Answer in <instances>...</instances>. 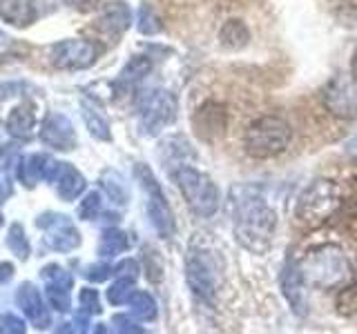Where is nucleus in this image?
I'll return each instance as SVG.
<instances>
[{
    "instance_id": "1",
    "label": "nucleus",
    "mask_w": 357,
    "mask_h": 334,
    "mask_svg": "<svg viewBox=\"0 0 357 334\" xmlns=\"http://www.w3.org/2000/svg\"><path fill=\"white\" fill-rule=\"evenodd\" d=\"M299 281L319 289H342L353 278L349 259L335 245L310 250L297 267Z\"/></svg>"
},
{
    "instance_id": "2",
    "label": "nucleus",
    "mask_w": 357,
    "mask_h": 334,
    "mask_svg": "<svg viewBox=\"0 0 357 334\" xmlns=\"http://www.w3.org/2000/svg\"><path fill=\"white\" fill-rule=\"evenodd\" d=\"M290 143V125L279 116H264L257 118L252 125L245 129L243 145L255 159H273L282 154Z\"/></svg>"
},
{
    "instance_id": "3",
    "label": "nucleus",
    "mask_w": 357,
    "mask_h": 334,
    "mask_svg": "<svg viewBox=\"0 0 357 334\" xmlns=\"http://www.w3.org/2000/svg\"><path fill=\"white\" fill-rule=\"evenodd\" d=\"M340 205H342L340 187L333 181H315L299 198L297 218L310 228H317L324 221H328L340 209Z\"/></svg>"
},
{
    "instance_id": "4",
    "label": "nucleus",
    "mask_w": 357,
    "mask_h": 334,
    "mask_svg": "<svg viewBox=\"0 0 357 334\" xmlns=\"http://www.w3.org/2000/svg\"><path fill=\"white\" fill-rule=\"evenodd\" d=\"M275 230V214L264 203H250L239 209L234 218V232L239 241L252 252H264L271 245Z\"/></svg>"
},
{
    "instance_id": "5",
    "label": "nucleus",
    "mask_w": 357,
    "mask_h": 334,
    "mask_svg": "<svg viewBox=\"0 0 357 334\" xmlns=\"http://www.w3.org/2000/svg\"><path fill=\"white\" fill-rule=\"evenodd\" d=\"M176 181H178V187H181L183 196L188 198V205L192 207L197 214L210 216L212 212H215L219 194H217V187L210 183L208 176L190 170V167H183V170L176 174Z\"/></svg>"
},
{
    "instance_id": "6",
    "label": "nucleus",
    "mask_w": 357,
    "mask_h": 334,
    "mask_svg": "<svg viewBox=\"0 0 357 334\" xmlns=\"http://www.w3.org/2000/svg\"><path fill=\"white\" fill-rule=\"evenodd\" d=\"M324 105L333 116L353 118L357 114V87L346 76H337L324 92Z\"/></svg>"
},
{
    "instance_id": "7",
    "label": "nucleus",
    "mask_w": 357,
    "mask_h": 334,
    "mask_svg": "<svg viewBox=\"0 0 357 334\" xmlns=\"http://www.w3.org/2000/svg\"><path fill=\"white\" fill-rule=\"evenodd\" d=\"M96 49L87 40H63L52 47V63L59 70H83L94 63Z\"/></svg>"
},
{
    "instance_id": "8",
    "label": "nucleus",
    "mask_w": 357,
    "mask_h": 334,
    "mask_svg": "<svg viewBox=\"0 0 357 334\" xmlns=\"http://www.w3.org/2000/svg\"><path fill=\"white\" fill-rule=\"evenodd\" d=\"M226 127V111L217 103H208L195 114V129L201 138H215Z\"/></svg>"
},
{
    "instance_id": "9",
    "label": "nucleus",
    "mask_w": 357,
    "mask_h": 334,
    "mask_svg": "<svg viewBox=\"0 0 357 334\" xmlns=\"http://www.w3.org/2000/svg\"><path fill=\"white\" fill-rule=\"evenodd\" d=\"M40 136L45 143L56 150H70L74 145V129L70 125V120L61 114H54L47 118V122L43 125Z\"/></svg>"
},
{
    "instance_id": "10",
    "label": "nucleus",
    "mask_w": 357,
    "mask_h": 334,
    "mask_svg": "<svg viewBox=\"0 0 357 334\" xmlns=\"http://www.w3.org/2000/svg\"><path fill=\"white\" fill-rule=\"evenodd\" d=\"M0 18L14 27H27L36 20L33 0H0Z\"/></svg>"
},
{
    "instance_id": "11",
    "label": "nucleus",
    "mask_w": 357,
    "mask_h": 334,
    "mask_svg": "<svg viewBox=\"0 0 357 334\" xmlns=\"http://www.w3.org/2000/svg\"><path fill=\"white\" fill-rule=\"evenodd\" d=\"M18 303L20 308L25 310V315L36 323L38 328H45L50 323V317H47V310H45L43 305V299L40 294L33 289L29 283H25L20 287V292H18Z\"/></svg>"
},
{
    "instance_id": "12",
    "label": "nucleus",
    "mask_w": 357,
    "mask_h": 334,
    "mask_svg": "<svg viewBox=\"0 0 357 334\" xmlns=\"http://www.w3.org/2000/svg\"><path fill=\"white\" fill-rule=\"evenodd\" d=\"M54 181H56V189H59L61 198H67V200L76 198L85 187L83 176L78 174L74 167L65 165V163H61V170H59V174H56Z\"/></svg>"
},
{
    "instance_id": "13",
    "label": "nucleus",
    "mask_w": 357,
    "mask_h": 334,
    "mask_svg": "<svg viewBox=\"0 0 357 334\" xmlns=\"http://www.w3.org/2000/svg\"><path fill=\"white\" fill-rule=\"evenodd\" d=\"M130 25V11L126 5L114 3L105 9V14L98 18V27L105 29L107 33H121Z\"/></svg>"
},
{
    "instance_id": "14",
    "label": "nucleus",
    "mask_w": 357,
    "mask_h": 334,
    "mask_svg": "<svg viewBox=\"0 0 357 334\" xmlns=\"http://www.w3.org/2000/svg\"><path fill=\"white\" fill-rule=\"evenodd\" d=\"M33 107L31 105H20L11 111V116L7 118V129L14 134V136H29L33 129Z\"/></svg>"
},
{
    "instance_id": "15",
    "label": "nucleus",
    "mask_w": 357,
    "mask_h": 334,
    "mask_svg": "<svg viewBox=\"0 0 357 334\" xmlns=\"http://www.w3.org/2000/svg\"><path fill=\"white\" fill-rule=\"evenodd\" d=\"M221 40L228 47H241L248 40V29L243 27V22L239 20H230L226 22V27L221 29Z\"/></svg>"
},
{
    "instance_id": "16",
    "label": "nucleus",
    "mask_w": 357,
    "mask_h": 334,
    "mask_svg": "<svg viewBox=\"0 0 357 334\" xmlns=\"http://www.w3.org/2000/svg\"><path fill=\"white\" fill-rule=\"evenodd\" d=\"M337 310L342 315H355L357 312V274L342 287L337 296Z\"/></svg>"
},
{
    "instance_id": "17",
    "label": "nucleus",
    "mask_w": 357,
    "mask_h": 334,
    "mask_svg": "<svg viewBox=\"0 0 357 334\" xmlns=\"http://www.w3.org/2000/svg\"><path fill=\"white\" fill-rule=\"evenodd\" d=\"M128 301H130V305L134 308V312H137L139 317H143V319H152L154 317V301L148 294L134 292V294H130Z\"/></svg>"
},
{
    "instance_id": "18",
    "label": "nucleus",
    "mask_w": 357,
    "mask_h": 334,
    "mask_svg": "<svg viewBox=\"0 0 357 334\" xmlns=\"http://www.w3.org/2000/svg\"><path fill=\"white\" fill-rule=\"evenodd\" d=\"M7 243H9V248H11V250L22 256V259H25V256L29 254V243H27V239H25V234H22V228H20V225H14V228L9 230Z\"/></svg>"
},
{
    "instance_id": "19",
    "label": "nucleus",
    "mask_w": 357,
    "mask_h": 334,
    "mask_svg": "<svg viewBox=\"0 0 357 334\" xmlns=\"http://www.w3.org/2000/svg\"><path fill=\"white\" fill-rule=\"evenodd\" d=\"M126 245H128V241H126V237L123 234H119V232H109V234H105V239H103V245H100V252H107V254H119L121 250H126Z\"/></svg>"
},
{
    "instance_id": "20",
    "label": "nucleus",
    "mask_w": 357,
    "mask_h": 334,
    "mask_svg": "<svg viewBox=\"0 0 357 334\" xmlns=\"http://www.w3.org/2000/svg\"><path fill=\"white\" fill-rule=\"evenodd\" d=\"M107 299L112 303H123V301H128L130 299V281H119L116 285H112L107 292Z\"/></svg>"
},
{
    "instance_id": "21",
    "label": "nucleus",
    "mask_w": 357,
    "mask_h": 334,
    "mask_svg": "<svg viewBox=\"0 0 357 334\" xmlns=\"http://www.w3.org/2000/svg\"><path fill=\"white\" fill-rule=\"evenodd\" d=\"M150 70V61H145V58H134L130 65H128V70L123 72V76L126 78H141L143 74H148Z\"/></svg>"
},
{
    "instance_id": "22",
    "label": "nucleus",
    "mask_w": 357,
    "mask_h": 334,
    "mask_svg": "<svg viewBox=\"0 0 357 334\" xmlns=\"http://www.w3.org/2000/svg\"><path fill=\"white\" fill-rule=\"evenodd\" d=\"M98 209H100V200H98V194H89L85 200H83V205H81V216L83 218H94L98 214Z\"/></svg>"
},
{
    "instance_id": "23",
    "label": "nucleus",
    "mask_w": 357,
    "mask_h": 334,
    "mask_svg": "<svg viewBox=\"0 0 357 334\" xmlns=\"http://www.w3.org/2000/svg\"><path fill=\"white\" fill-rule=\"evenodd\" d=\"M0 332H25V323L16 315H3L0 317Z\"/></svg>"
},
{
    "instance_id": "24",
    "label": "nucleus",
    "mask_w": 357,
    "mask_h": 334,
    "mask_svg": "<svg viewBox=\"0 0 357 334\" xmlns=\"http://www.w3.org/2000/svg\"><path fill=\"white\" fill-rule=\"evenodd\" d=\"M85 120H87V125H89V129H92V134H96L98 138H109V134L105 132L107 129V125L100 118H96V116H92V114H85Z\"/></svg>"
},
{
    "instance_id": "25",
    "label": "nucleus",
    "mask_w": 357,
    "mask_h": 334,
    "mask_svg": "<svg viewBox=\"0 0 357 334\" xmlns=\"http://www.w3.org/2000/svg\"><path fill=\"white\" fill-rule=\"evenodd\" d=\"M81 303H83V305H89L87 310H92V312H98V310H100L94 289H83V292H81Z\"/></svg>"
},
{
    "instance_id": "26",
    "label": "nucleus",
    "mask_w": 357,
    "mask_h": 334,
    "mask_svg": "<svg viewBox=\"0 0 357 334\" xmlns=\"http://www.w3.org/2000/svg\"><path fill=\"white\" fill-rule=\"evenodd\" d=\"M107 274H109L107 265H96V267H92V270L87 272V278H92V281H103Z\"/></svg>"
},
{
    "instance_id": "27",
    "label": "nucleus",
    "mask_w": 357,
    "mask_h": 334,
    "mask_svg": "<svg viewBox=\"0 0 357 334\" xmlns=\"http://www.w3.org/2000/svg\"><path fill=\"white\" fill-rule=\"evenodd\" d=\"M70 7H76V9H81V11H87V9H94L100 0H65Z\"/></svg>"
},
{
    "instance_id": "28",
    "label": "nucleus",
    "mask_w": 357,
    "mask_h": 334,
    "mask_svg": "<svg viewBox=\"0 0 357 334\" xmlns=\"http://www.w3.org/2000/svg\"><path fill=\"white\" fill-rule=\"evenodd\" d=\"M11 272H14V267H11L9 263H3L0 265V283H5L11 278Z\"/></svg>"
},
{
    "instance_id": "29",
    "label": "nucleus",
    "mask_w": 357,
    "mask_h": 334,
    "mask_svg": "<svg viewBox=\"0 0 357 334\" xmlns=\"http://www.w3.org/2000/svg\"><path fill=\"white\" fill-rule=\"evenodd\" d=\"M353 76H355V81H357V51H355V58H353Z\"/></svg>"
},
{
    "instance_id": "30",
    "label": "nucleus",
    "mask_w": 357,
    "mask_h": 334,
    "mask_svg": "<svg viewBox=\"0 0 357 334\" xmlns=\"http://www.w3.org/2000/svg\"><path fill=\"white\" fill-rule=\"evenodd\" d=\"M0 225H3V216H0Z\"/></svg>"
}]
</instances>
